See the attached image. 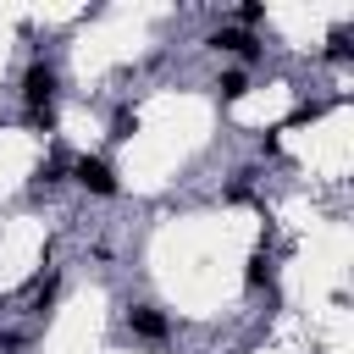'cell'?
Returning <instances> with one entry per match:
<instances>
[{"mask_svg":"<svg viewBox=\"0 0 354 354\" xmlns=\"http://www.w3.org/2000/svg\"><path fill=\"white\" fill-rule=\"evenodd\" d=\"M55 94H61V72H55V61L33 55L28 72H22V111H28V122H33L39 133L55 127Z\"/></svg>","mask_w":354,"mask_h":354,"instance_id":"6da1fadb","label":"cell"},{"mask_svg":"<svg viewBox=\"0 0 354 354\" xmlns=\"http://www.w3.org/2000/svg\"><path fill=\"white\" fill-rule=\"evenodd\" d=\"M77 188H88V194H100V199H116L122 194V183H116V166L105 160V155H72V171H66Z\"/></svg>","mask_w":354,"mask_h":354,"instance_id":"7a4b0ae2","label":"cell"},{"mask_svg":"<svg viewBox=\"0 0 354 354\" xmlns=\"http://www.w3.org/2000/svg\"><path fill=\"white\" fill-rule=\"evenodd\" d=\"M127 332H133L138 343H166V337H171V315L155 310V304H133V310H127Z\"/></svg>","mask_w":354,"mask_h":354,"instance_id":"3957f363","label":"cell"},{"mask_svg":"<svg viewBox=\"0 0 354 354\" xmlns=\"http://www.w3.org/2000/svg\"><path fill=\"white\" fill-rule=\"evenodd\" d=\"M205 44H210V50H227V55H238L243 66H254V61L266 55V44H260L254 33H243V28H216Z\"/></svg>","mask_w":354,"mask_h":354,"instance_id":"277c9868","label":"cell"},{"mask_svg":"<svg viewBox=\"0 0 354 354\" xmlns=\"http://www.w3.org/2000/svg\"><path fill=\"white\" fill-rule=\"evenodd\" d=\"M216 94H221L227 105H232V100H243V94H249V72H243V66H227V72L216 77Z\"/></svg>","mask_w":354,"mask_h":354,"instance_id":"5b68a950","label":"cell"},{"mask_svg":"<svg viewBox=\"0 0 354 354\" xmlns=\"http://www.w3.org/2000/svg\"><path fill=\"white\" fill-rule=\"evenodd\" d=\"M72 171V155H55V160H39V171H33V188H55L61 177Z\"/></svg>","mask_w":354,"mask_h":354,"instance_id":"8992f818","label":"cell"},{"mask_svg":"<svg viewBox=\"0 0 354 354\" xmlns=\"http://www.w3.org/2000/svg\"><path fill=\"white\" fill-rule=\"evenodd\" d=\"M243 282H249V288H266V282H271V254H266V249H254V254H249Z\"/></svg>","mask_w":354,"mask_h":354,"instance_id":"52a82bcc","label":"cell"},{"mask_svg":"<svg viewBox=\"0 0 354 354\" xmlns=\"http://www.w3.org/2000/svg\"><path fill=\"white\" fill-rule=\"evenodd\" d=\"M133 133H138V111H127V105H122V111L111 116V138H116V144H127Z\"/></svg>","mask_w":354,"mask_h":354,"instance_id":"ba28073f","label":"cell"},{"mask_svg":"<svg viewBox=\"0 0 354 354\" xmlns=\"http://www.w3.org/2000/svg\"><path fill=\"white\" fill-rule=\"evenodd\" d=\"M55 293H61V277H50L44 288H33V315H50V304H55Z\"/></svg>","mask_w":354,"mask_h":354,"instance_id":"9c48e42d","label":"cell"},{"mask_svg":"<svg viewBox=\"0 0 354 354\" xmlns=\"http://www.w3.org/2000/svg\"><path fill=\"white\" fill-rule=\"evenodd\" d=\"M232 17H238V28H243V33H249V28H254V22H266V6H260V0H249V6H238V11H232Z\"/></svg>","mask_w":354,"mask_h":354,"instance_id":"30bf717a","label":"cell"},{"mask_svg":"<svg viewBox=\"0 0 354 354\" xmlns=\"http://www.w3.org/2000/svg\"><path fill=\"white\" fill-rule=\"evenodd\" d=\"M326 55H332V61H343V55H348V28H337V33H332V44H326Z\"/></svg>","mask_w":354,"mask_h":354,"instance_id":"8fae6325","label":"cell"}]
</instances>
